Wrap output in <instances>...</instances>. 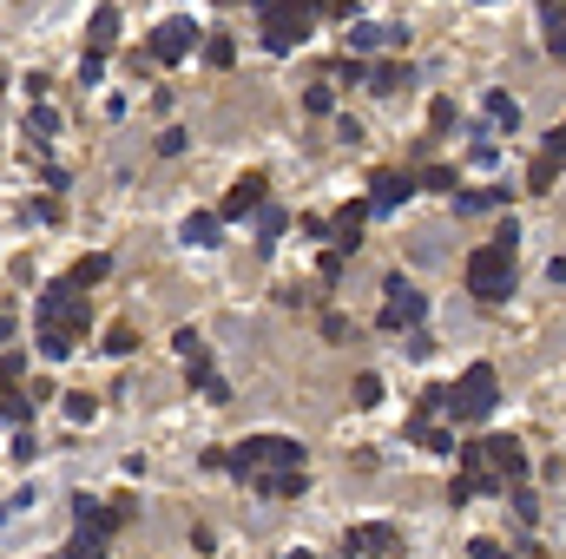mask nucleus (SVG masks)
Wrapping results in <instances>:
<instances>
[{
    "instance_id": "nucleus-20",
    "label": "nucleus",
    "mask_w": 566,
    "mask_h": 559,
    "mask_svg": "<svg viewBox=\"0 0 566 559\" xmlns=\"http://www.w3.org/2000/svg\"><path fill=\"white\" fill-rule=\"evenodd\" d=\"M106 270H112V257H79V263H73V277H66V283H73V290H86V283H99Z\"/></svg>"
},
{
    "instance_id": "nucleus-9",
    "label": "nucleus",
    "mask_w": 566,
    "mask_h": 559,
    "mask_svg": "<svg viewBox=\"0 0 566 559\" xmlns=\"http://www.w3.org/2000/svg\"><path fill=\"white\" fill-rule=\"evenodd\" d=\"M198 40H205V27H191V20H165V27L152 33V60L172 66V60H185Z\"/></svg>"
},
{
    "instance_id": "nucleus-3",
    "label": "nucleus",
    "mask_w": 566,
    "mask_h": 559,
    "mask_svg": "<svg viewBox=\"0 0 566 559\" xmlns=\"http://www.w3.org/2000/svg\"><path fill=\"white\" fill-rule=\"evenodd\" d=\"M316 13H323V0H263V46H271V53L303 46Z\"/></svg>"
},
{
    "instance_id": "nucleus-1",
    "label": "nucleus",
    "mask_w": 566,
    "mask_h": 559,
    "mask_svg": "<svg viewBox=\"0 0 566 559\" xmlns=\"http://www.w3.org/2000/svg\"><path fill=\"white\" fill-rule=\"evenodd\" d=\"M33 323H40V355H46V362H66V355L86 343V329H93V303L60 277V283H46V290H40Z\"/></svg>"
},
{
    "instance_id": "nucleus-11",
    "label": "nucleus",
    "mask_w": 566,
    "mask_h": 559,
    "mask_svg": "<svg viewBox=\"0 0 566 559\" xmlns=\"http://www.w3.org/2000/svg\"><path fill=\"white\" fill-rule=\"evenodd\" d=\"M263 191H271V184H263V172H244L238 184H230V198L218 205V224H230V217H251V211H263Z\"/></svg>"
},
{
    "instance_id": "nucleus-8",
    "label": "nucleus",
    "mask_w": 566,
    "mask_h": 559,
    "mask_svg": "<svg viewBox=\"0 0 566 559\" xmlns=\"http://www.w3.org/2000/svg\"><path fill=\"white\" fill-rule=\"evenodd\" d=\"M20 369H27V355H0V421H33V409H40L20 388Z\"/></svg>"
},
{
    "instance_id": "nucleus-2",
    "label": "nucleus",
    "mask_w": 566,
    "mask_h": 559,
    "mask_svg": "<svg viewBox=\"0 0 566 559\" xmlns=\"http://www.w3.org/2000/svg\"><path fill=\"white\" fill-rule=\"evenodd\" d=\"M218 461L238 474V481H257V474H283V467H303V448L290 442V434H251L244 448L218 454Z\"/></svg>"
},
{
    "instance_id": "nucleus-29",
    "label": "nucleus",
    "mask_w": 566,
    "mask_h": 559,
    "mask_svg": "<svg viewBox=\"0 0 566 559\" xmlns=\"http://www.w3.org/2000/svg\"><path fill=\"white\" fill-rule=\"evenodd\" d=\"M93 409H99L93 395H66V415H73V421H93Z\"/></svg>"
},
{
    "instance_id": "nucleus-13",
    "label": "nucleus",
    "mask_w": 566,
    "mask_h": 559,
    "mask_svg": "<svg viewBox=\"0 0 566 559\" xmlns=\"http://www.w3.org/2000/svg\"><path fill=\"white\" fill-rule=\"evenodd\" d=\"M257 494H271V500H296V494H303V487H310V474L303 467H283V474H257Z\"/></svg>"
},
{
    "instance_id": "nucleus-27",
    "label": "nucleus",
    "mask_w": 566,
    "mask_h": 559,
    "mask_svg": "<svg viewBox=\"0 0 566 559\" xmlns=\"http://www.w3.org/2000/svg\"><path fill=\"white\" fill-rule=\"evenodd\" d=\"M382 401V382L376 376H356V409H376Z\"/></svg>"
},
{
    "instance_id": "nucleus-23",
    "label": "nucleus",
    "mask_w": 566,
    "mask_h": 559,
    "mask_svg": "<svg viewBox=\"0 0 566 559\" xmlns=\"http://www.w3.org/2000/svg\"><path fill=\"white\" fill-rule=\"evenodd\" d=\"M132 343H139V329H132V323H112L106 329V355H132Z\"/></svg>"
},
{
    "instance_id": "nucleus-10",
    "label": "nucleus",
    "mask_w": 566,
    "mask_h": 559,
    "mask_svg": "<svg viewBox=\"0 0 566 559\" xmlns=\"http://www.w3.org/2000/svg\"><path fill=\"white\" fill-rule=\"evenodd\" d=\"M395 547H402V533H395L389 520H369V527H349V533H343V553H349V559H362V553H395Z\"/></svg>"
},
{
    "instance_id": "nucleus-16",
    "label": "nucleus",
    "mask_w": 566,
    "mask_h": 559,
    "mask_svg": "<svg viewBox=\"0 0 566 559\" xmlns=\"http://www.w3.org/2000/svg\"><path fill=\"white\" fill-rule=\"evenodd\" d=\"M185 244L191 250H211V244H218V211H191L185 217Z\"/></svg>"
},
{
    "instance_id": "nucleus-28",
    "label": "nucleus",
    "mask_w": 566,
    "mask_h": 559,
    "mask_svg": "<svg viewBox=\"0 0 566 559\" xmlns=\"http://www.w3.org/2000/svg\"><path fill=\"white\" fill-rule=\"evenodd\" d=\"M343 263H349L343 250H323V263H316V270H323V283H336V277H343Z\"/></svg>"
},
{
    "instance_id": "nucleus-35",
    "label": "nucleus",
    "mask_w": 566,
    "mask_h": 559,
    "mask_svg": "<svg viewBox=\"0 0 566 559\" xmlns=\"http://www.w3.org/2000/svg\"><path fill=\"white\" fill-rule=\"evenodd\" d=\"M224 7H238V0H224ZM251 7H263V0H251Z\"/></svg>"
},
{
    "instance_id": "nucleus-7",
    "label": "nucleus",
    "mask_w": 566,
    "mask_h": 559,
    "mask_svg": "<svg viewBox=\"0 0 566 559\" xmlns=\"http://www.w3.org/2000/svg\"><path fill=\"white\" fill-rule=\"evenodd\" d=\"M178 355H185V369H191V382H198V395L205 401H230V388H224V376L211 369V349H205V336L198 329H178V343H172Z\"/></svg>"
},
{
    "instance_id": "nucleus-22",
    "label": "nucleus",
    "mask_w": 566,
    "mask_h": 559,
    "mask_svg": "<svg viewBox=\"0 0 566 559\" xmlns=\"http://www.w3.org/2000/svg\"><path fill=\"white\" fill-rule=\"evenodd\" d=\"M257 237H263V250H271L277 237H283V211H277V205H263V211H257Z\"/></svg>"
},
{
    "instance_id": "nucleus-24",
    "label": "nucleus",
    "mask_w": 566,
    "mask_h": 559,
    "mask_svg": "<svg viewBox=\"0 0 566 559\" xmlns=\"http://www.w3.org/2000/svg\"><path fill=\"white\" fill-rule=\"evenodd\" d=\"M382 40H389V27H349V46H356V53H369V46H382Z\"/></svg>"
},
{
    "instance_id": "nucleus-15",
    "label": "nucleus",
    "mask_w": 566,
    "mask_h": 559,
    "mask_svg": "<svg viewBox=\"0 0 566 559\" xmlns=\"http://www.w3.org/2000/svg\"><path fill=\"white\" fill-rule=\"evenodd\" d=\"M494 205H507V191H501V184H474V191H461V198H455V211H461V217L494 211Z\"/></svg>"
},
{
    "instance_id": "nucleus-32",
    "label": "nucleus",
    "mask_w": 566,
    "mask_h": 559,
    "mask_svg": "<svg viewBox=\"0 0 566 559\" xmlns=\"http://www.w3.org/2000/svg\"><path fill=\"white\" fill-rule=\"evenodd\" d=\"M329 13H343V20H349V13H356V0H329Z\"/></svg>"
},
{
    "instance_id": "nucleus-5",
    "label": "nucleus",
    "mask_w": 566,
    "mask_h": 559,
    "mask_svg": "<svg viewBox=\"0 0 566 559\" xmlns=\"http://www.w3.org/2000/svg\"><path fill=\"white\" fill-rule=\"evenodd\" d=\"M494 401H501V382H494V369H488V362H474L468 376L448 388V415H455V421H488V415H494Z\"/></svg>"
},
{
    "instance_id": "nucleus-6",
    "label": "nucleus",
    "mask_w": 566,
    "mask_h": 559,
    "mask_svg": "<svg viewBox=\"0 0 566 559\" xmlns=\"http://www.w3.org/2000/svg\"><path fill=\"white\" fill-rule=\"evenodd\" d=\"M422 316H428V296L415 283H402V277L382 283V316H376L382 329H422Z\"/></svg>"
},
{
    "instance_id": "nucleus-36",
    "label": "nucleus",
    "mask_w": 566,
    "mask_h": 559,
    "mask_svg": "<svg viewBox=\"0 0 566 559\" xmlns=\"http://www.w3.org/2000/svg\"><path fill=\"white\" fill-rule=\"evenodd\" d=\"M494 559H513V553H494Z\"/></svg>"
},
{
    "instance_id": "nucleus-19",
    "label": "nucleus",
    "mask_w": 566,
    "mask_h": 559,
    "mask_svg": "<svg viewBox=\"0 0 566 559\" xmlns=\"http://www.w3.org/2000/svg\"><path fill=\"white\" fill-rule=\"evenodd\" d=\"M488 126H501V132H513V126H521V106H513L507 93H488Z\"/></svg>"
},
{
    "instance_id": "nucleus-31",
    "label": "nucleus",
    "mask_w": 566,
    "mask_h": 559,
    "mask_svg": "<svg viewBox=\"0 0 566 559\" xmlns=\"http://www.w3.org/2000/svg\"><path fill=\"white\" fill-rule=\"evenodd\" d=\"M303 106H310V112H329V106H336V93H329V86H310Z\"/></svg>"
},
{
    "instance_id": "nucleus-26",
    "label": "nucleus",
    "mask_w": 566,
    "mask_h": 559,
    "mask_svg": "<svg viewBox=\"0 0 566 559\" xmlns=\"http://www.w3.org/2000/svg\"><path fill=\"white\" fill-rule=\"evenodd\" d=\"M455 126V99H435V106H428V132H448Z\"/></svg>"
},
{
    "instance_id": "nucleus-17",
    "label": "nucleus",
    "mask_w": 566,
    "mask_h": 559,
    "mask_svg": "<svg viewBox=\"0 0 566 559\" xmlns=\"http://www.w3.org/2000/svg\"><path fill=\"white\" fill-rule=\"evenodd\" d=\"M554 178H560V151H540L527 165V191H554Z\"/></svg>"
},
{
    "instance_id": "nucleus-30",
    "label": "nucleus",
    "mask_w": 566,
    "mask_h": 559,
    "mask_svg": "<svg viewBox=\"0 0 566 559\" xmlns=\"http://www.w3.org/2000/svg\"><path fill=\"white\" fill-rule=\"evenodd\" d=\"M336 79H349V86H356V79H369V66H362V60H349V53H343V66H336Z\"/></svg>"
},
{
    "instance_id": "nucleus-4",
    "label": "nucleus",
    "mask_w": 566,
    "mask_h": 559,
    "mask_svg": "<svg viewBox=\"0 0 566 559\" xmlns=\"http://www.w3.org/2000/svg\"><path fill=\"white\" fill-rule=\"evenodd\" d=\"M468 296H481V303H501V296H513V250H501V244H481L474 257H468Z\"/></svg>"
},
{
    "instance_id": "nucleus-14",
    "label": "nucleus",
    "mask_w": 566,
    "mask_h": 559,
    "mask_svg": "<svg viewBox=\"0 0 566 559\" xmlns=\"http://www.w3.org/2000/svg\"><path fill=\"white\" fill-rule=\"evenodd\" d=\"M112 40H119V7L106 0V7L93 13V33H86V46H93V53H86V60H106V53H112Z\"/></svg>"
},
{
    "instance_id": "nucleus-18",
    "label": "nucleus",
    "mask_w": 566,
    "mask_h": 559,
    "mask_svg": "<svg viewBox=\"0 0 566 559\" xmlns=\"http://www.w3.org/2000/svg\"><path fill=\"white\" fill-rule=\"evenodd\" d=\"M402 86H408V66H395V60L369 66V93H402Z\"/></svg>"
},
{
    "instance_id": "nucleus-25",
    "label": "nucleus",
    "mask_w": 566,
    "mask_h": 559,
    "mask_svg": "<svg viewBox=\"0 0 566 559\" xmlns=\"http://www.w3.org/2000/svg\"><path fill=\"white\" fill-rule=\"evenodd\" d=\"M205 60H211V66H230V60H238V46H230L224 33H211V40H205Z\"/></svg>"
},
{
    "instance_id": "nucleus-34",
    "label": "nucleus",
    "mask_w": 566,
    "mask_h": 559,
    "mask_svg": "<svg viewBox=\"0 0 566 559\" xmlns=\"http://www.w3.org/2000/svg\"><path fill=\"white\" fill-rule=\"evenodd\" d=\"M283 559H310V553H303V547H290V553H283Z\"/></svg>"
},
{
    "instance_id": "nucleus-33",
    "label": "nucleus",
    "mask_w": 566,
    "mask_h": 559,
    "mask_svg": "<svg viewBox=\"0 0 566 559\" xmlns=\"http://www.w3.org/2000/svg\"><path fill=\"white\" fill-rule=\"evenodd\" d=\"M13 506H27V494H20V500H13ZM13 506H0V520H7V514H13Z\"/></svg>"
},
{
    "instance_id": "nucleus-12",
    "label": "nucleus",
    "mask_w": 566,
    "mask_h": 559,
    "mask_svg": "<svg viewBox=\"0 0 566 559\" xmlns=\"http://www.w3.org/2000/svg\"><path fill=\"white\" fill-rule=\"evenodd\" d=\"M402 198H415V172H382L369 184V211H395Z\"/></svg>"
},
{
    "instance_id": "nucleus-21",
    "label": "nucleus",
    "mask_w": 566,
    "mask_h": 559,
    "mask_svg": "<svg viewBox=\"0 0 566 559\" xmlns=\"http://www.w3.org/2000/svg\"><path fill=\"white\" fill-rule=\"evenodd\" d=\"M415 184H428V191H448V198L461 191V184H455V165H428V172H415Z\"/></svg>"
}]
</instances>
